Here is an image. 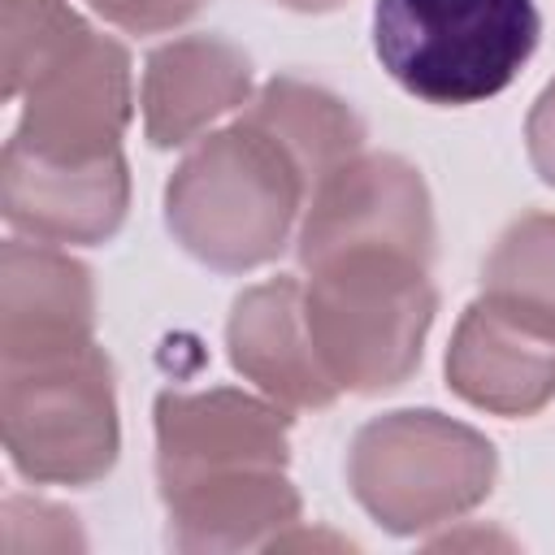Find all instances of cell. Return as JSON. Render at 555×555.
I'll use <instances>...</instances> for the list:
<instances>
[{
    "label": "cell",
    "mask_w": 555,
    "mask_h": 555,
    "mask_svg": "<svg viewBox=\"0 0 555 555\" xmlns=\"http://www.w3.org/2000/svg\"><path fill=\"white\" fill-rule=\"evenodd\" d=\"M312 186L295 156L243 113L186 147L165 182L173 243L217 269L251 273L295 243Z\"/></svg>",
    "instance_id": "1"
},
{
    "label": "cell",
    "mask_w": 555,
    "mask_h": 555,
    "mask_svg": "<svg viewBox=\"0 0 555 555\" xmlns=\"http://www.w3.org/2000/svg\"><path fill=\"white\" fill-rule=\"evenodd\" d=\"M533 0H373V56L421 104L468 108L503 95L533 61Z\"/></svg>",
    "instance_id": "2"
},
{
    "label": "cell",
    "mask_w": 555,
    "mask_h": 555,
    "mask_svg": "<svg viewBox=\"0 0 555 555\" xmlns=\"http://www.w3.org/2000/svg\"><path fill=\"white\" fill-rule=\"evenodd\" d=\"M438 291L425 264L395 256H338L304 269L312 347L343 395H386L425 356Z\"/></svg>",
    "instance_id": "3"
},
{
    "label": "cell",
    "mask_w": 555,
    "mask_h": 555,
    "mask_svg": "<svg viewBox=\"0 0 555 555\" xmlns=\"http://www.w3.org/2000/svg\"><path fill=\"white\" fill-rule=\"evenodd\" d=\"M494 477V442L434 408L382 412L364 421L347 447L351 499L395 538L455 525L490 499Z\"/></svg>",
    "instance_id": "4"
},
{
    "label": "cell",
    "mask_w": 555,
    "mask_h": 555,
    "mask_svg": "<svg viewBox=\"0 0 555 555\" xmlns=\"http://www.w3.org/2000/svg\"><path fill=\"white\" fill-rule=\"evenodd\" d=\"M0 429L13 473L35 486H95L121 455L117 377L104 347L0 360Z\"/></svg>",
    "instance_id": "5"
},
{
    "label": "cell",
    "mask_w": 555,
    "mask_h": 555,
    "mask_svg": "<svg viewBox=\"0 0 555 555\" xmlns=\"http://www.w3.org/2000/svg\"><path fill=\"white\" fill-rule=\"evenodd\" d=\"M438 225L421 169L395 152H360L304 204L295 230L299 269L338 256H395L434 269Z\"/></svg>",
    "instance_id": "6"
},
{
    "label": "cell",
    "mask_w": 555,
    "mask_h": 555,
    "mask_svg": "<svg viewBox=\"0 0 555 555\" xmlns=\"http://www.w3.org/2000/svg\"><path fill=\"white\" fill-rule=\"evenodd\" d=\"M22 113L13 143L48 160H100L121 152V134L134 113L130 52L87 26L56 61H48L17 95Z\"/></svg>",
    "instance_id": "7"
},
{
    "label": "cell",
    "mask_w": 555,
    "mask_h": 555,
    "mask_svg": "<svg viewBox=\"0 0 555 555\" xmlns=\"http://www.w3.org/2000/svg\"><path fill=\"white\" fill-rule=\"evenodd\" d=\"M152 429L160 490L238 468L291 464V416L269 395H247L234 386L160 390Z\"/></svg>",
    "instance_id": "8"
},
{
    "label": "cell",
    "mask_w": 555,
    "mask_h": 555,
    "mask_svg": "<svg viewBox=\"0 0 555 555\" xmlns=\"http://www.w3.org/2000/svg\"><path fill=\"white\" fill-rule=\"evenodd\" d=\"M130 208V169L121 152L100 160H48L22 143L0 156V212L17 238L52 247L108 243Z\"/></svg>",
    "instance_id": "9"
},
{
    "label": "cell",
    "mask_w": 555,
    "mask_h": 555,
    "mask_svg": "<svg viewBox=\"0 0 555 555\" xmlns=\"http://www.w3.org/2000/svg\"><path fill=\"white\" fill-rule=\"evenodd\" d=\"M225 347L230 364L286 412H321L334 408L343 395L312 347L299 278L278 273L269 282L247 286L230 304Z\"/></svg>",
    "instance_id": "10"
},
{
    "label": "cell",
    "mask_w": 555,
    "mask_h": 555,
    "mask_svg": "<svg viewBox=\"0 0 555 555\" xmlns=\"http://www.w3.org/2000/svg\"><path fill=\"white\" fill-rule=\"evenodd\" d=\"M251 61L221 35H178L147 52L139 113L152 147H191L251 100Z\"/></svg>",
    "instance_id": "11"
},
{
    "label": "cell",
    "mask_w": 555,
    "mask_h": 555,
    "mask_svg": "<svg viewBox=\"0 0 555 555\" xmlns=\"http://www.w3.org/2000/svg\"><path fill=\"white\" fill-rule=\"evenodd\" d=\"M447 386L490 416H533L555 399V338L477 295L455 321Z\"/></svg>",
    "instance_id": "12"
},
{
    "label": "cell",
    "mask_w": 555,
    "mask_h": 555,
    "mask_svg": "<svg viewBox=\"0 0 555 555\" xmlns=\"http://www.w3.org/2000/svg\"><path fill=\"white\" fill-rule=\"evenodd\" d=\"M95 338V282L65 247L4 238L0 251V360L61 351Z\"/></svg>",
    "instance_id": "13"
},
{
    "label": "cell",
    "mask_w": 555,
    "mask_h": 555,
    "mask_svg": "<svg viewBox=\"0 0 555 555\" xmlns=\"http://www.w3.org/2000/svg\"><path fill=\"white\" fill-rule=\"evenodd\" d=\"M160 503L178 551H269L304 516V499L286 468H238L186 481L160 490Z\"/></svg>",
    "instance_id": "14"
},
{
    "label": "cell",
    "mask_w": 555,
    "mask_h": 555,
    "mask_svg": "<svg viewBox=\"0 0 555 555\" xmlns=\"http://www.w3.org/2000/svg\"><path fill=\"white\" fill-rule=\"evenodd\" d=\"M247 121L264 126L304 169L308 186L317 191L338 165L364 152V121L360 113L334 95L321 82H308L299 74H273L251 91V100L238 108Z\"/></svg>",
    "instance_id": "15"
},
{
    "label": "cell",
    "mask_w": 555,
    "mask_h": 555,
    "mask_svg": "<svg viewBox=\"0 0 555 555\" xmlns=\"http://www.w3.org/2000/svg\"><path fill=\"white\" fill-rule=\"evenodd\" d=\"M481 299L555 338V212H520L494 238Z\"/></svg>",
    "instance_id": "16"
},
{
    "label": "cell",
    "mask_w": 555,
    "mask_h": 555,
    "mask_svg": "<svg viewBox=\"0 0 555 555\" xmlns=\"http://www.w3.org/2000/svg\"><path fill=\"white\" fill-rule=\"evenodd\" d=\"M91 22L69 0H0V69L4 100H17L30 78L56 61Z\"/></svg>",
    "instance_id": "17"
},
{
    "label": "cell",
    "mask_w": 555,
    "mask_h": 555,
    "mask_svg": "<svg viewBox=\"0 0 555 555\" xmlns=\"http://www.w3.org/2000/svg\"><path fill=\"white\" fill-rule=\"evenodd\" d=\"M87 538L78 516L39 494H9L0 503V551L4 555H65L82 551Z\"/></svg>",
    "instance_id": "18"
},
{
    "label": "cell",
    "mask_w": 555,
    "mask_h": 555,
    "mask_svg": "<svg viewBox=\"0 0 555 555\" xmlns=\"http://www.w3.org/2000/svg\"><path fill=\"white\" fill-rule=\"evenodd\" d=\"M100 22L126 35H160L186 26L208 0H82Z\"/></svg>",
    "instance_id": "19"
},
{
    "label": "cell",
    "mask_w": 555,
    "mask_h": 555,
    "mask_svg": "<svg viewBox=\"0 0 555 555\" xmlns=\"http://www.w3.org/2000/svg\"><path fill=\"white\" fill-rule=\"evenodd\" d=\"M525 152H529L533 173L546 186H555V78L529 104V117H525Z\"/></svg>",
    "instance_id": "20"
},
{
    "label": "cell",
    "mask_w": 555,
    "mask_h": 555,
    "mask_svg": "<svg viewBox=\"0 0 555 555\" xmlns=\"http://www.w3.org/2000/svg\"><path fill=\"white\" fill-rule=\"evenodd\" d=\"M429 546H512V538H503V533H442V538H429Z\"/></svg>",
    "instance_id": "21"
},
{
    "label": "cell",
    "mask_w": 555,
    "mask_h": 555,
    "mask_svg": "<svg viewBox=\"0 0 555 555\" xmlns=\"http://www.w3.org/2000/svg\"><path fill=\"white\" fill-rule=\"evenodd\" d=\"M269 4L291 9V13H334V9H343L347 0H269Z\"/></svg>",
    "instance_id": "22"
}]
</instances>
